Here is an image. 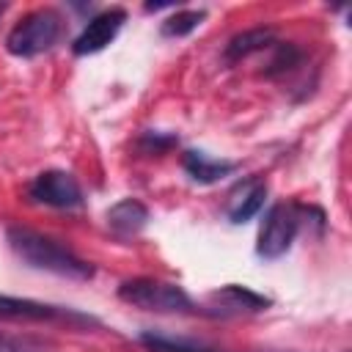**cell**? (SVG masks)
I'll return each instance as SVG.
<instances>
[{
    "label": "cell",
    "instance_id": "6da1fadb",
    "mask_svg": "<svg viewBox=\"0 0 352 352\" xmlns=\"http://www.w3.org/2000/svg\"><path fill=\"white\" fill-rule=\"evenodd\" d=\"M6 239H8L11 250L25 264H30L36 270H44V272H52V275H60L69 280H91L94 278V267L85 258H80L63 242L41 234V231H33L28 226H11L6 231Z\"/></svg>",
    "mask_w": 352,
    "mask_h": 352
},
{
    "label": "cell",
    "instance_id": "7a4b0ae2",
    "mask_svg": "<svg viewBox=\"0 0 352 352\" xmlns=\"http://www.w3.org/2000/svg\"><path fill=\"white\" fill-rule=\"evenodd\" d=\"M60 33H63V22H60L58 11L38 8V11H30L28 16H22L11 28L6 47L16 58H36V55L52 50L55 41L60 38Z\"/></svg>",
    "mask_w": 352,
    "mask_h": 352
},
{
    "label": "cell",
    "instance_id": "3957f363",
    "mask_svg": "<svg viewBox=\"0 0 352 352\" xmlns=\"http://www.w3.org/2000/svg\"><path fill=\"white\" fill-rule=\"evenodd\" d=\"M118 297L135 308L154 311V314H187V311H192V300L182 286L168 283V280H157V278L124 280L118 286Z\"/></svg>",
    "mask_w": 352,
    "mask_h": 352
},
{
    "label": "cell",
    "instance_id": "277c9868",
    "mask_svg": "<svg viewBox=\"0 0 352 352\" xmlns=\"http://www.w3.org/2000/svg\"><path fill=\"white\" fill-rule=\"evenodd\" d=\"M297 228H300V206L297 204L280 201V204L270 206V212L264 214L261 228H258V242H256L258 256L261 258L283 256L292 248Z\"/></svg>",
    "mask_w": 352,
    "mask_h": 352
},
{
    "label": "cell",
    "instance_id": "5b68a950",
    "mask_svg": "<svg viewBox=\"0 0 352 352\" xmlns=\"http://www.w3.org/2000/svg\"><path fill=\"white\" fill-rule=\"evenodd\" d=\"M28 195L36 204L55 206V209H77L82 204V190L69 170H44L28 184Z\"/></svg>",
    "mask_w": 352,
    "mask_h": 352
},
{
    "label": "cell",
    "instance_id": "8992f818",
    "mask_svg": "<svg viewBox=\"0 0 352 352\" xmlns=\"http://www.w3.org/2000/svg\"><path fill=\"white\" fill-rule=\"evenodd\" d=\"M124 22H126V11L124 8H104V11H99L96 16L88 19V25L82 28V33L74 38V44H72L74 55L102 52L118 36V30L124 28Z\"/></svg>",
    "mask_w": 352,
    "mask_h": 352
},
{
    "label": "cell",
    "instance_id": "52a82bcc",
    "mask_svg": "<svg viewBox=\"0 0 352 352\" xmlns=\"http://www.w3.org/2000/svg\"><path fill=\"white\" fill-rule=\"evenodd\" d=\"M209 305L220 316H242V314H261V311H267L270 308V297H264V294H258L253 289L228 283V286H223V289L209 294Z\"/></svg>",
    "mask_w": 352,
    "mask_h": 352
},
{
    "label": "cell",
    "instance_id": "ba28073f",
    "mask_svg": "<svg viewBox=\"0 0 352 352\" xmlns=\"http://www.w3.org/2000/svg\"><path fill=\"white\" fill-rule=\"evenodd\" d=\"M0 319H30V322H50V319H77V322H91L82 314L36 302V300H22V297H8L0 294Z\"/></svg>",
    "mask_w": 352,
    "mask_h": 352
},
{
    "label": "cell",
    "instance_id": "9c48e42d",
    "mask_svg": "<svg viewBox=\"0 0 352 352\" xmlns=\"http://www.w3.org/2000/svg\"><path fill=\"white\" fill-rule=\"evenodd\" d=\"M146 223H148V209L138 198H124L107 209V228L121 239L138 236L146 228Z\"/></svg>",
    "mask_w": 352,
    "mask_h": 352
},
{
    "label": "cell",
    "instance_id": "30bf717a",
    "mask_svg": "<svg viewBox=\"0 0 352 352\" xmlns=\"http://www.w3.org/2000/svg\"><path fill=\"white\" fill-rule=\"evenodd\" d=\"M184 170L192 176V182L198 184H214L220 179H226L228 173L236 170V162L231 160H220V157H212L206 151H187L184 154Z\"/></svg>",
    "mask_w": 352,
    "mask_h": 352
},
{
    "label": "cell",
    "instance_id": "8fae6325",
    "mask_svg": "<svg viewBox=\"0 0 352 352\" xmlns=\"http://www.w3.org/2000/svg\"><path fill=\"white\" fill-rule=\"evenodd\" d=\"M264 198H267V184H264V182H258V179L245 182V184L236 187L234 195H231L228 220H231V223H248V220L264 206Z\"/></svg>",
    "mask_w": 352,
    "mask_h": 352
},
{
    "label": "cell",
    "instance_id": "7c38bea8",
    "mask_svg": "<svg viewBox=\"0 0 352 352\" xmlns=\"http://www.w3.org/2000/svg\"><path fill=\"white\" fill-rule=\"evenodd\" d=\"M270 44H275V30L272 28H250V30H242V33H236L226 44V60L228 63L242 60V58H248L253 52L267 50Z\"/></svg>",
    "mask_w": 352,
    "mask_h": 352
},
{
    "label": "cell",
    "instance_id": "4fadbf2b",
    "mask_svg": "<svg viewBox=\"0 0 352 352\" xmlns=\"http://www.w3.org/2000/svg\"><path fill=\"white\" fill-rule=\"evenodd\" d=\"M140 341H143L151 352H217V349H212V346H206V344H201V341H192V338H173V336H168V333H154V330L143 333Z\"/></svg>",
    "mask_w": 352,
    "mask_h": 352
},
{
    "label": "cell",
    "instance_id": "5bb4252c",
    "mask_svg": "<svg viewBox=\"0 0 352 352\" xmlns=\"http://www.w3.org/2000/svg\"><path fill=\"white\" fill-rule=\"evenodd\" d=\"M204 11L198 8H182V11H176L173 16H168L165 22H162V36H170V38H179V36H187V33H192L201 22H204Z\"/></svg>",
    "mask_w": 352,
    "mask_h": 352
},
{
    "label": "cell",
    "instance_id": "9a60e30c",
    "mask_svg": "<svg viewBox=\"0 0 352 352\" xmlns=\"http://www.w3.org/2000/svg\"><path fill=\"white\" fill-rule=\"evenodd\" d=\"M297 60H300V52H297L292 44H278V50H275V55H272V60H270V66H267V74H270V77L283 74V72H289L292 66H297Z\"/></svg>",
    "mask_w": 352,
    "mask_h": 352
},
{
    "label": "cell",
    "instance_id": "2e32d148",
    "mask_svg": "<svg viewBox=\"0 0 352 352\" xmlns=\"http://www.w3.org/2000/svg\"><path fill=\"white\" fill-rule=\"evenodd\" d=\"M0 352H36V349H30L28 344H22V341H16V338L0 336Z\"/></svg>",
    "mask_w": 352,
    "mask_h": 352
},
{
    "label": "cell",
    "instance_id": "e0dca14e",
    "mask_svg": "<svg viewBox=\"0 0 352 352\" xmlns=\"http://www.w3.org/2000/svg\"><path fill=\"white\" fill-rule=\"evenodd\" d=\"M3 8H6V6H0V14H3Z\"/></svg>",
    "mask_w": 352,
    "mask_h": 352
}]
</instances>
